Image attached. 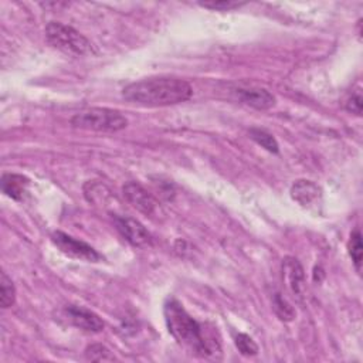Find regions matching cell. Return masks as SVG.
<instances>
[{"label":"cell","instance_id":"1","mask_svg":"<svg viewBox=\"0 0 363 363\" xmlns=\"http://www.w3.org/2000/svg\"><path fill=\"white\" fill-rule=\"evenodd\" d=\"M191 85L174 77H152L126 85L122 96L142 106H169L186 102L191 98Z\"/></svg>","mask_w":363,"mask_h":363},{"label":"cell","instance_id":"2","mask_svg":"<svg viewBox=\"0 0 363 363\" xmlns=\"http://www.w3.org/2000/svg\"><path fill=\"white\" fill-rule=\"evenodd\" d=\"M163 313L169 333L187 352L206 359L220 353V345L204 336L203 326L187 313L179 301L167 299Z\"/></svg>","mask_w":363,"mask_h":363},{"label":"cell","instance_id":"3","mask_svg":"<svg viewBox=\"0 0 363 363\" xmlns=\"http://www.w3.org/2000/svg\"><path fill=\"white\" fill-rule=\"evenodd\" d=\"M45 38L54 48L75 57L86 55L94 51L91 41L85 35H82L74 27L58 21H50L47 24Z\"/></svg>","mask_w":363,"mask_h":363},{"label":"cell","instance_id":"4","mask_svg":"<svg viewBox=\"0 0 363 363\" xmlns=\"http://www.w3.org/2000/svg\"><path fill=\"white\" fill-rule=\"evenodd\" d=\"M71 125L96 132H118L128 126V119L115 109L91 108L75 113L71 118Z\"/></svg>","mask_w":363,"mask_h":363},{"label":"cell","instance_id":"5","mask_svg":"<svg viewBox=\"0 0 363 363\" xmlns=\"http://www.w3.org/2000/svg\"><path fill=\"white\" fill-rule=\"evenodd\" d=\"M52 244L67 257L74 259H82L86 262H98L102 259L101 254L82 240L74 238L62 231H54L51 234Z\"/></svg>","mask_w":363,"mask_h":363},{"label":"cell","instance_id":"6","mask_svg":"<svg viewBox=\"0 0 363 363\" xmlns=\"http://www.w3.org/2000/svg\"><path fill=\"white\" fill-rule=\"evenodd\" d=\"M115 227L119 231V234L133 247H147L152 244V238L150 234L147 233V230L143 227L142 223H139L138 220L129 217V216H116L113 218Z\"/></svg>","mask_w":363,"mask_h":363},{"label":"cell","instance_id":"7","mask_svg":"<svg viewBox=\"0 0 363 363\" xmlns=\"http://www.w3.org/2000/svg\"><path fill=\"white\" fill-rule=\"evenodd\" d=\"M64 313L71 325H74L78 329H82L85 332L98 333L104 330V320L91 309H86L84 306L78 305H68L64 309Z\"/></svg>","mask_w":363,"mask_h":363},{"label":"cell","instance_id":"8","mask_svg":"<svg viewBox=\"0 0 363 363\" xmlns=\"http://www.w3.org/2000/svg\"><path fill=\"white\" fill-rule=\"evenodd\" d=\"M122 193L125 200L135 207L138 211L150 216L156 210V200L153 196L139 183L136 182H128L122 186Z\"/></svg>","mask_w":363,"mask_h":363},{"label":"cell","instance_id":"9","mask_svg":"<svg viewBox=\"0 0 363 363\" xmlns=\"http://www.w3.org/2000/svg\"><path fill=\"white\" fill-rule=\"evenodd\" d=\"M237 95L242 104L258 111H267L275 105V96L264 88H240Z\"/></svg>","mask_w":363,"mask_h":363},{"label":"cell","instance_id":"10","mask_svg":"<svg viewBox=\"0 0 363 363\" xmlns=\"http://www.w3.org/2000/svg\"><path fill=\"white\" fill-rule=\"evenodd\" d=\"M282 274L291 292L296 296H302L305 286V274L299 261L294 257H285L282 261Z\"/></svg>","mask_w":363,"mask_h":363},{"label":"cell","instance_id":"11","mask_svg":"<svg viewBox=\"0 0 363 363\" xmlns=\"http://www.w3.org/2000/svg\"><path fill=\"white\" fill-rule=\"evenodd\" d=\"M291 197L302 207H311L316 204L322 197L320 187L312 180H296L291 187Z\"/></svg>","mask_w":363,"mask_h":363},{"label":"cell","instance_id":"12","mask_svg":"<svg viewBox=\"0 0 363 363\" xmlns=\"http://www.w3.org/2000/svg\"><path fill=\"white\" fill-rule=\"evenodd\" d=\"M30 186V180L23 176V174H17V173H4L1 176V191L11 197L13 200H23L24 194L27 193Z\"/></svg>","mask_w":363,"mask_h":363},{"label":"cell","instance_id":"13","mask_svg":"<svg viewBox=\"0 0 363 363\" xmlns=\"http://www.w3.org/2000/svg\"><path fill=\"white\" fill-rule=\"evenodd\" d=\"M248 133H250V138L255 143H258L261 147H264L265 150H268L271 153H278V150H279L278 142L275 140V138L271 133H268L264 129H258V128H251Z\"/></svg>","mask_w":363,"mask_h":363},{"label":"cell","instance_id":"14","mask_svg":"<svg viewBox=\"0 0 363 363\" xmlns=\"http://www.w3.org/2000/svg\"><path fill=\"white\" fill-rule=\"evenodd\" d=\"M16 301V288L13 281L6 272L0 274V305L1 308H10Z\"/></svg>","mask_w":363,"mask_h":363},{"label":"cell","instance_id":"15","mask_svg":"<svg viewBox=\"0 0 363 363\" xmlns=\"http://www.w3.org/2000/svg\"><path fill=\"white\" fill-rule=\"evenodd\" d=\"M272 308L277 313V316L284 322H291L295 318V309L286 302L285 298L281 296V294H275L272 298Z\"/></svg>","mask_w":363,"mask_h":363},{"label":"cell","instance_id":"16","mask_svg":"<svg viewBox=\"0 0 363 363\" xmlns=\"http://www.w3.org/2000/svg\"><path fill=\"white\" fill-rule=\"evenodd\" d=\"M347 250H349V255L352 257V261L356 267L357 271H360V265H362V234L359 230H354L350 234L349 242H347Z\"/></svg>","mask_w":363,"mask_h":363},{"label":"cell","instance_id":"17","mask_svg":"<svg viewBox=\"0 0 363 363\" xmlns=\"http://www.w3.org/2000/svg\"><path fill=\"white\" fill-rule=\"evenodd\" d=\"M85 357H86V360H92V362H112V360H115V356L111 353V350L108 347H105L104 345H99V343L89 345L85 349Z\"/></svg>","mask_w":363,"mask_h":363},{"label":"cell","instance_id":"18","mask_svg":"<svg viewBox=\"0 0 363 363\" xmlns=\"http://www.w3.org/2000/svg\"><path fill=\"white\" fill-rule=\"evenodd\" d=\"M238 352L244 356H255L258 353V345L252 340L251 336L245 333H238L234 340Z\"/></svg>","mask_w":363,"mask_h":363},{"label":"cell","instance_id":"19","mask_svg":"<svg viewBox=\"0 0 363 363\" xmlns=\"http://www.w3.org/2000/svg\"><path fill=\"white\" fill-rule=\"evenodd\" d=\"M201 7L208 9V10H220V11H227L233 9H238L244 6V3L240 1H231V0H221V1H200L199 3Z\"/></svg>","mask_w":363,"mask_h":363},{"label":"cell","instance_id":"20","mask_svg":"<svg viewBox=\"0 0 363 363\" xmlns=\"http://www.w3.org/2000/svg\"><path fill=\"white\" fill-rule=\"evenodd\" d=\"M345 108L349 111V112H352V113H354V115H362V109H363V104H362V95H360V92H356V94H352L349 98H347V101H346V104H345Z\"/></svg>","mask_w":363,"mask_h":363}]
</instances>
